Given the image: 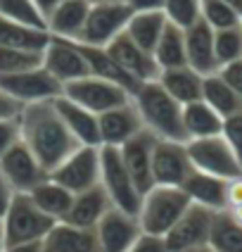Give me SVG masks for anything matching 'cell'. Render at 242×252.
I'll use <instances>...</instances> for the list:
<instances>
[{
  "label": "cell",
  "mask_w": 242,
  "mask_h": 252,
  "mask_svg": "<svg viewBox=\"0 0 242 252\" xmlns=\"http://www.w3.org/2000/svg\"><path fill=\"white\" fill-rule=\"evenodd\" d=\"M98 128H100V148H121L124 143L145 131L138 107L133 105V98L116 105L107 112L98 114Z\"/></svg>",
  "instance_id": "obj_15"
},
{
  "label": "cell",
  "mask_w": 242,
  "mask_h": 252,
  "mask_svg": "<svg viewBox=\"0 0 242 252\" xmlns=\"http://www.w3.org/2000/svg\"><path fill=\"white\" fill-rule=\"evenodd\" d=\"M183 128L188 140L221 136L223 133V117L214 112L204 100H195L190 105H183Z\"/></svg>",
  "instance_id": "obj_27"
},
{
  "label": "cell",
  "mask_w": 242,
  "mask_h": 252,
  "mask_svg": "<svg viewBox=\"0 0 242 252\" xmlns=\"http://www.w3.org/2000/svg\"><path fill=\"white\" fill-rule=\"evenodd\" d=\"M12 197H14V190L10 188V183H7L5 179H2V176H0V221H2V217H5L7 207H10Z\"/></svg>",
  "instance_id": "obj_46"
},
{
  "label": "cell",
  "mask_w": 242,
  "mask_h": 252,
  "mask_svg": "<svg viewBox=\"0 0 242 252\" xmlns=\"http://www.w3.org/2000/svg\"><path fill=\"white\" fill-rule=\"evenodd\" d=\"M50 179L74 195L100 186V148L79 145L55 171H50Z\"/></svg>",
  "instance_id": "obj_8"
},
{
  "label": "cell",
  "mask_w": 242,
  "mask_h": 252,
  "mask_svg": "<svg viewBox=\"0 0 242 252\" xmlns=\"http://www.w3.org/2000/svg\"><path fill=\"white\" fill-rule=\"evenodd\" d=\"M166 24L169 22H166L164 12H133V17H131V22L126 27V36L135 45H140L142 50L152 53L159 36L164 33Z\"/></svg>",
  "instance_id": "obj_32"
},
{
  "label": "cell",
  "mask_w": 242,
  "mask_h": 252,
  "mask_svg": "<svg viewBox=\"0 0 242 252\" xmlns=\"http://www.w3.org/2000/svg\"><path fill=\"white\" fill-rule=\"evenodd\" d=\"M214 217H216V212L190 202V207L185 210V214L164 236L166 252H188V250H195V248H202V245H209Z\"/></svg>",
  "instance_id": "obj_11"
},
{
  "label": "cell",
  "mask_w": 242,
  "mask_h": 252,
  "mask_svg": "<svg viewBox=\"0 0 242 252\" xmlns=\"http://www.w3.org/2000/svg\"><path fill=\"white\" fill-rule=\"evenodd\" d=\"M43 64V53H28V50H17V48H5L0 45V79L12 76L19 71L33 69Z\"/></svg>",
  "instance_id": "obj_36"
},
{
  "label": "cell",
  "mask_w": 242,
  "mask_h": 252,
  "mask_svg": "<svg viewBox=\"0 0 242 252\" xmlns=\"http://www.w3.org/2000/svg\"><path fill=\"white\" fill-rule=\"evenodd\" d=\"M128 252H166V245H164V238L145 236V233H142L140 238H138V243H135Z\"/></svg>",
  "instance_id": "obj_43"
},
{
  "label": "cell",
  "mask_w": 242,
  "mask_h": 252,
  "mask_svg": "<svg viewBox=\"0 0 242 252\" xmlns=\"http://www.w3.org/2000/svg\"><path fill=\"white\" fill-rule=\"evenodd\" d=\"M131 17H133V10L126 0L93 2L79 43L93 45V48H107L116 36H121L126 31Z\"/></svg>",
  "instance_id": "obj_6"
},
{
  "label": "cell",
  "mask_w": 242,
  "mask_h": 252,
  "mask_svg": "<svg viewBox=\"0 0 242 252\" xmlns=\"http://www.w3.org/2000/svg\"><path fill=\"white\" fill-rule=\"evenodd\" d=\"M55 110L59 112L64 126L69 128V133L79 140V145H95L100 148V128H98V114L83 110L81 105L71 102L69 98L59 95L53 100Z\"/></svg>",
  "instance_id": "obj_22"
},
{
  "label": "cell",
  "mask_w": 242,
  "mask_h": 252,
  "mask_svg": "<svg viewBox=\"0 0 242 252\" xmlns=\"http://www.w3.org/2000/svg\"><path fill=\"white\" fill-rule=\"evenodd\" d=\"M79 48H81V53L85 57V64H88V69H90L93 76L121 86L124 91L131 93V98L135 95V91L140 88V84L107 53V48H93V45H83V43H79Z\"/></svg>",
  "instance_id": "obj_23"
},
{
  "label": "cell",
  "mask_w": 242,
  "mask_h": 252,
  "mask_svg": "<svg viewBox=\"0 0 242 252\" xmlns=\"http://www.w3.org/2000/svg\"><path fill=\"white\" fill-rule=\"evenodd\" d=\"M155 143L157 138L145 128L138 136L124 143L119 148V155H121V162L124 167L128 169L131 179L135 181V186L140 188V193H147L155 181H152V153H155Z\"/></svg>",
  "instance_id": "obj_17"
},
{
  "label": "cell",
  "mask_w": 242,
  "mask_h": 252,
  "mask_svg": "<svg viewBox=\"0 0 242 252\" xmlns=\"http://www.w3.org/2000/svg\"><path fill=\"white\" fill-rule=\"evenodd\" d=\"M0 176L10 183L14 193H31L50 174L43 169V164L36 159V155L19 140L14 148H10L0 157Z\"/></svg>",
  "instance_id": "obj_13"
},
{
  "label": "cell",
  "mask_w": 242,
  "mask_h": 252,
  "mask_svg": "<svg viewBox=\"0 0 242 252\" xmlns=\"http://www.w3.org/2000/svg\"><path fill=\"white\" fill-rule=\"evenodd\" d=\"M161 12L169 24L185 31L202 19V0H166Z\"/></svg>",
  "instance_id": "obj_35"
},
{
  "label": "cell",
  "mask_w": 242,
  "mask_h": 252,
  "mask_svg": "<svg viewBox=\"0 0 242 252\" xmlns=\"http://www.w3.org/2000/svg\"><path fill=\"white\" fill-rule=\"evenodd\" d=\"M90 0H64L57 5V10L48 17V33L57 36V38H67V41H76L81 38L85 27V19L90 12Z\"/></svg>",
  "instance_id": "obj_21"
},
{
  "label": "cell",
  "mask_w": 242,
  "mask_h": 252,
  "mask_svg": "<svg viewBox=\"0 0 242 252\" xmlns=\"http://www.w3.org/2000/svg\"><path fill=\"white\" fill-rule=\"evenodd\" d=\"M19 133L22 143L36 155L48 174L55 171L79 148V140L69 133L53 102H36L22 107Z\"/></svg>",
  "instance_id": "obj_1"
},
{
  "label": "cell",
  "mask_w": 242,
  "mask_h": 252,
  "mask_svg": "<svg viewBox=\"0 0 242 252\" xmlns=\"http://www.w3.org/2000/svg\"><path fill=\"white\" fill-rule=\"evenodd\" d=\"M7 248V240H5V228H2V221H0V252H5Z\"/></svg>",
  "instance_id": "obj_51"
},
{
  "label": "cell",
  "mask_w": 242,
  "mask_h": 252,
  "mask_svg": "<svg viewBox=\"0 0 242 252\" xmlns=\"http://www.w3.org/2000/svg\"><path fill=\"white\" fill-rule=\"evenodd\" d=\"M142 126L159 140H178L188 143L183 128V105L176 102L159 86V81H145L133 95Z\"/></svg>",
  "instance_id": "obj_2"
},
{
  "label": "cell",
  "mask_w": 242,
  "mask_h": 252,
  "mask_svg": "<svg viewBox=\"0 0 242 252\" xmlns=\"http://www.w3.org/2000/svg\"><path fill=\"white\" fill-rule=\"evenodd\" d=\"M190 207V197L183 188L173 186H152L147 193H142L140 210H138V224L145 236L164 238L173 224Z\"/></svg>",
  "instance_id": "obj_3"
},
{
  "label": "cell",
  "mask_w": 242,
  "mask_h": 252,
  "mask_svg": "<svg viewBox=\"0 0 242 252\" xmlns=\"http://www.w3.org/2000/svg\"><path fill=\"white\" fill-rule=\"evenodd\" d=\"M202 22L209 24L214 31H221V29L238 27L242 22V14L235 12L223 0H202Z\"/></svg>",
  "instance_id": "obj_38"
},
{
  "label": "cell",
  "mask_w": 242,
  "mask_h": 252,
  "mask_svg": "<svg viewBox=\"0 0 242 252\" xmlns=\"http://www.w3.org/2000/svg\"><path fill=\"white\" fill-rule=\"evenodd\" d=\"M0 88L5 93H10L22 107L36 105V102H53L64 91L53 74H48L43 69V64L33 67V69L19 71V74H12V76H2Z\"/></svg>",
  "instance_id": "obj_9"
},
{
  "label": "cell",
  "mask_w": 242,
  "mask_h": 252,
  "mask_svg": "<svg viewBox=\"0 0 242 252\" xmlns=\"http://www.w3.org/2000/svg\"><path fill=\"white\" fill-rule=\"evenodd\" d=\"M188 155L190 162L197 171H204L209 176L230 181L242 174V167L238 162L235 153L230 150L223 136H212V138H199V140H188Z\"/></svg>",
  "instance_id": "obj_7"
},
{
  "label": "cell",
  "mask_w": 242,
  "mask_h": 252,
  "mask_svg": "<svg viewBox=\"0 0 242 252\" xmlns=\"http://www.w3.org/2000/svg\"><path fill=\"white\" fill-rule=\"evenodd\" d=\"M90 2H105V0H90Z\"/></svg>",
  "instance_id": "obj_53"
},
{
  "label": "cell",
  "mask_w": 242,
  "mask_h": 252,
  "mask_svg": "<svg viewBox=\"0 0 242 252\" xmlns=\"http://www.w3.org/2000/svg\"><path fill=\"white\" fill-rule=\"evenodd\" d=\"M22 112V105L0 88V119H17Z\"/></svg>",
  "instance_id": "obj_44"
},
{
  "label": "cell",
  "mask_w": 242,
  "mask_h": 252,
  "mask_svg": "<svg viewBox=\"0 0 242 252\" xmlns=\"http://www.w3.org/2000/svg\"><path fill=\"white\" fill-rule=\"evenodd\" d=\"M43 252H48V250H45V245H43Z\"/></svg>",
  "instance_id": "obj_54"
},
{
  "label": "cell",
  "mask_w": 242,
  "mask_h": 252,
  "mask_svg": "<svg viewBox=\"0 0 242 252\" xmlns=\"http://www.w3.org/2000/svg\"><path fill=\"white\" fill-rule=\"evenodd\" d=\"M218 74L223 76V81H226V84L242 98V60H240V62H233V64L221 67V69H218Z\"/></svg>",
  "instance_id": "obj_41"
},
{
  "label": "cell",
  "mask_w": 242,
  "mask_h": 252,
  "mask_svg": "<svg viewBox=\"0 0 242 252\" xmlns=\"http://www.w3.org/2000/svg\"><path fill=\"white\" fill-rule=\"evenodd\" d=\"M43 69L48 74H53L62 84V88L90 74L79 43L67 41V38H57V36H50V41L43 50Z\"/></svg>",
  "instance_id": "obj_12"
},
{
  "label": "cell",
  "mask_w": 242,
  "mask_h": 252,
  "mask_svg": "<svg viewBox=\"0 0 242 252\" xmlns=\"http://www.w3.org/2000/svg\"><path fill=\"white\" fill-rule=\"evenodd\" d=\"M5 252H43V243H24V245H7Z\"/></svg>",
  "instance_id": "obj_48"
},
{
  "label": "cell",
  "mask_w": 242,
  "mask_h": 252,
  "mask_svg": "<svg viewBox=\"0 0 242 252\" xmlns=\"http://www.w3.org/2000/svg\"><path fill=\"white\" fill-rule=\"evenodd\" d=\"M28 195L36 202V207H38L43 214H48L53 221H64V217L69 214L71 202H74V193H69L64 186H59L57 181H53L50 176L43 183H38Z\"/></svg>",
  "instance_id": "obj_29"
},
{
  "label": "cell",
  "mask_w": 242,
  "mask_h": 252,
  "mask_svg": "<svg viewBox=\"0 0 242 252\" xmlns=\"http://www.w3.org/2000/svg\"><path fill=\"white\" fill-rule=\"evenodd\" d=\"M228 214L238 221V224H242V205H238V207H233V210H228Z\"/></svg>",
  "instance_id": "obj_49"
},
{
  "label": "cell",
  "mask_w": 242,
  "mask_h": 252,
  "mask_svg": "<svg viewBox=\"0 0 242 252\" xmlns=\"http://www.w3.org/2000/svg\"><path fill=\"white\" fill-rule=\"evenodd\" d=\"M188 252H214L209 245H202V248H195V250H188Z\"/></svg>",
  "instance_id": "obj_52"
},
{
  "label": "cell",
  "mask_w": 242,
  "mask_h": 252,
  "mask_svg": "<svg viewBox=\"0 0 242 252\" xmlns=\"http://www.w3.org/2000/svg\"><path fill=\"white\" fill-rule=\"evenodd\" d=\"M100 186L116 210L138 217L142 193L124 167L119 148H100Z\"/></svg>",
  "instance_id": "obj_5"
},
{
  "label": "cell",
  "mask_w": 242,
  "mask_h": 252,
  "mask_svg": "<svg viewBox=\"0 0 242 252\" xmlns=\"http://www.w3.org/2000/svg\"><path fill=\"white\" fill-rule=\"evenodd\" d=\"M242 205V174L226 181V212Z\"/></svg>",
  "instance_id": "obj_42"
},
{
  "label": "cell",
  "mask_w": 242,
  "mask_h": 252,
  "mask_svg": "<svg viewBox=\"0 0 242 252\" xmlns=\"http://www.w3.org/2000/svg\"><path fill=\"white\" fill-rule=\"evenodd\" d=\"M112 200L105 193L102 186H95V188H88L83 193H76L74 195V202L69 207V214L64 217L67 224L81 226V228H95V226L102 221V217L112 210Z\"/></svg>",
  "instance_id": "obj_20"
},
{
  "label": "cell",
  "mask_w": 242,
  "mask_h": 252,
  "mask_svg": "<svg viewBox=\"0 0 242 252\" xmlns=\"http://www.w3.org/2000/svg\"><path fill=\"white\" fill-rule=\"evenodd\" d=\"M133 12H161L166 0H126Z\"/></svg>",
  "instance_id": "obj_45"
},
{
  "label": "cell",
  "mask_w": 242,
  "mask_h": 252,
  "mask_svg": "<svg viewBox=\"0 0 242 252\" xmlns=\"http://www.w3.org/2000/svg\"><path fill=\"white\" fill-rule=\"evenodd\" d=\"M95 233H98L100 252H128L142 236V228L135 214L112 207L95 226Z\"/></svg>",
  "instance_id": "obj_16"
},
{
  "label": "cell",
  "mask_w": 242,
  "mask_h": 252,
  "mask_svg": "<svg viewBox=\"0 0 242 252\" xmlns=\"http://www.w3.org/2000/svg\"><path fill=\"white\" fill-rule=\"evenodd\" d=\"M107 53H109L138 84L157 81L159 67H157L152 53H147V50H142L140 45H135V43L126 36V31H124L121 36H116V38L107 45Z\"/></svg>",
  "instance_id": "obj_18"
},
{
  "label": "cell",
  "mask_w": 242,
  "mask_h": 252,
  "mask_svg": "<svg viewBox=\"0 0 242 252\" xmlns=\"http://www.w3.org/2000/svg\"><path fill=\"white\" fill-rule=\"evenodd\" d=\"M214 48H216L218 67L240 62L242 60V22L238 27L214 31Z\"/></svg>",
  "instance_id": "obj_34"
},
{
  "label": "cell",
  "mask_w": 242,
  "mask_h": 252,
  "mask_svg": "<svg viewBox=\"0 0 242 252\" xmlns=\"http://www.w3.org/2000/svg\"><path fill=\"white\" fill-rule=\"evenodd\" d=\"M53 221L48 214H43L28 193H14L10 207L2 217L5 240L7 245H24V243H43L53 231Z\"/></svg>",
  "instance_id": "obj_4"
},
{
  "label": "cell",
  "mask_w": 242,
  "mask_h": 252,
  "mask_svg": "<svg viewBox=\"0 0 242 252\" xmlns=\"http://www.w3.org/2000/svg\"><path fill=\"white\" fill-rule=\"evenodd\" d=\"M209 248L214 252H242V224H238L228 212H216Z\"/></svg>",
  "instance_id": "obj_33"
},
{
  "label": "cell",
  "mask_w": 242,
  "mask_h": 252,
  "mask_svg": "<svg viewBox=\"0 0 242 252\" xmlns=\"http://www.w3.org/2000/svg\"><path fill=\"white\" fill-rule=\"evenodd\" d=\"M192 205L207 207L212 212H226V181L209 176L204 171H192L188 181L181 186Z\"/></svg>",
  "instance_id": "obj_25"
},
{
  "label": "cell",
  "mask_w": 242,
  "mask_h": 252,
  "mask_svg": "<svg viewBox=\"0 0 242 252\" xmlns=\"http://www.w3.org/2000/svg\"><path fill=\"white\" fill-rule=\"evenodd\" d=\"M0 17L12 19L19 24H27L33 29H45V19L38 12V7L33 5V0H0Z\"/></svg>",
  "instance_id": "obj_37"
},
{
  "label": "cell",
  "mask_w": 242,
  "mask_h": 252,
  "mask_svg": "<svg viewBox=\"0 0 242 252\" xmlns=\"http://www.w3.org/2000/svg\"><path fill=\"white\" fill-rule=\"evenodd\" d=\"M59 2H64V0H33V5L38 7V12L43 14V19H45V22H48V17L57 10V5H59ZM45 27H48V24H45Z\"/></svg>",
  "instance_id": "obj_47"
},
{
  "label": "cell",
  "mask_w": 242,
  "mask_h": 252,
  "mask_svg": "<svg viewBox=\"0 0 242 252\" xmlns=\"http://www.w3.org/2000/svg\"><path fill=\"white\" fill-rule=\"evenodd\" d=\"M157 81L171 98L176 102H181V105H190L195 100H202L204 76L197 74L195 69H190L188 64L185 67H176V69H161Z\"/></svg>",
  "instance_id": "obj_26"
},
{
  "label": "cell",
  "mask_w": 242,
  "mask_h": 252,
  "mask_svg": "<svg viewBox=\"0 0 242 252\" xmlns=\"http://www.w3.org/2000/svg\"><path fill=\"white\" fill-rule=\"evenodd\" d=\"M192 171H195V167L190 162L185 143L157 138L155 153H152V181H155V186L181 188Z\"/></svg>",
  "instance_id": "obj_14"
},
{
  "label": "cell",
  "mask_w": 242,
  "mask_h": 252,
  "mask_svg": "<svg viewBox=\"0 0 242 252\" xmlns=\"http://www.w3.org/2000/svg\"><path fill=\"white\" fill-rule=\"evenodd\" d=\"M62 95L93 114H102L107 110H112V107H116V105H124V102L131 100V93L124 91L121 86L109 84V81L98 79L93 74H88V76L74 81V84H67Z\"/></svg>",
  "instance_id": "obj_10"
},
{
  "label": "cell",
  "mask_w": 242,
  "mask_h": 252,
  "mask_svg": "<svg viewBox=\"0 0 242 252\" xmlns=\"http://www.w3.org/2000/svg\"><path fill=\"white\" fill-rule=\"evenodd\" d=\"M221 136L226 138V143L230 145V150L235 153V157H238V162L242 167V112L223 119V133Z\"/></svg>",
  "instance_id": "obj_39"
},
{
  "label": "cell",
  "mask_w": 242,
  "mask_h": 252,
  "mask_svg": "<svg viewBox=\"0 0 242 252\" xmlns=\"http://www.w3.org/2000/svg\"><path fill=\"white\" fill-rule=\"evenodd\" d=\"M159 71L161 69H176V67H185L188 64V55H185V31L173 24H166L164 33L159 36L155 50H152Z\"/></svg>",
  "instance_id": "obj_31"
},
{
  "label": "cell",
  "mask_w": 242,
  "mask_h": 252,
  "mask_svg": "<svg viewBox=\"0 0 242 252\" xmlns=\"http://www.w3.org/2000/svg\"><path fill=\"white\" fill-rule=\"evenodd\" d=\"M43 245L48 252H100L95 228H81L67 221H57Z\"/></svg>",
  "instance_id": "obj_24"
},
{
  "label": "cell",
  "mask_w": 242,
  "mask_h": 252,
  "mask_svg": "<svg viewBox=\"0 0 242 252\" xmlns=\"http://www.w3.org/2000/svg\"><path fill=\"white\" fill-rule=\"evenodd\" d=\"M185 55H188V67L202 76L216 74L221 69L214 48V29L202 19L190 29H185Z\"/></svg>",
  "instance_id": "obj_19"
},
{
  "label": "cell",
  "mask_w": 242,
  "mask_h": 252,
  "mask_svg": "<svg viewBox=\"0 0 242 252\" xmlns=\"http://www.w3.org/2000/svg\"><path fill=\"white\" fill-rule=\"evenodd\" d=\"M22 140L19 133V117L17 119H0V157Z\"/></svg>",
  "instance_id": "obj_40"
},
{
  "label": "cell",
  "mask_w": 242,
  "mask_h": 252,
  "mask_svg": "<svg viewBox=\"0 0 242 252\" xmlns=\"http://www.w3.org/2000/svg\"><path fill=\"white\" fill-rule=\"evenodd\" d=\"M223 2H228V5H230V7L235 10V12L242 14V0H223Z\"/></svg>",
  "instance_id": "obj_50"
},
{
  "label": "cell",
  "mask_w": 242,
  "mask_h": 252,
  "mask_svg": "<svg viewBox=\"0 0 242 252\" xmlns=\"http://www.w3.org/2000/svg\"><path fill=\"white\" fill-rule=\"evenodd\" d=\"M48 41H50V33L45 29H33L0 17V45L28 50V53H43Z\"/></svg>",
  "instance_id": "obj_28"
},
{
  "label": "cell",
  "mask_w": 242,
  "mask_h": 252,
  "mask_svg": "<svg viewBox=\"0 0 242 252\" xmlns=\"http://www.w3.org/2000/svg\"><path fill=\"white\" fill-rule=\"evenodd\" d=\"M202 100L212 107L214 112H218L223 119L233 117V114L242 112V98L223 81V76L216 71L204 76V86H202Z\"/></svg>",
  "instance_id": "obj_30"
}]
</instances>
